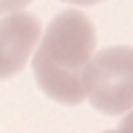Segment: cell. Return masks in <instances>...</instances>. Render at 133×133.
I'll return each mask as SVG.
<instances>
[{
  "label": "cell",
  "mask_w": 133,
  "mask_h": 133,
  "mask_svg": "<svg viewBox=\"0 0 133 133\" xmlns=\"http://www.w3.org/2000/svg\"><path fill=\"white\" fill-rule=\"evenodd\" d=\"M64 3H72V5H96L101 0H64Z\"/></svg>",
  "instance_id": "6"
},
{
  "label": "cell",
  "mask_w": 133,
  "mask_h": 133,
  "mask_svg": "<svg viewBox=\"0 0 133 133\" xmlns=\"http://www.w3.org/2000/svg\"><path fill=\"white\" fill-rule=\"evenodd\" d=\"M117 128L123 130V133H133V109H128V112H125V117L120 120Z\"/></svg>",
  "instance_id": "5"
},
{
  "label": "cell",
  "mask_w": 133,
  "mask_h": 133,
  "mask_svg": "<svg viewBox=\"0 0 133 133\" xmlns=\"http://www.w3.org/2000/svg\"><path fill=\"white\" fill-rule=\"evenodd\" d=\"M43 35L40 19L27 11H14L0 19V80L19 75L32 61Z\"/></svg>",
  "instance_id": "3"
},
{
  "label": "cell",
  "mask_w": 133,
  "mask_h": 133,
  "mask_svg": "<svg viewBox=\"0 0 133 133\" xmlns=\"http://www.w3.org/2000/svg\"><path fill=\"white\" fill-rule=\"evenodd\" d=\"M32 0H0V16L14 14V11H24Z\"/></svg>",
  "instance_id": "4"
},
{
  "label": "cell",
  "mask_w": 133,
  "mask_h": 133,
  "mask_svg": "<svg viewBox=\"0 0 133 133\" xmlns=\"http://www.w3.org/2000/svg\"><path fill=\"white\" fill-rule=\"evenodd\" d=\"M96 27L83 11L69 8L51 19L32 53L40 91L59 104L85 101V69L96 53Z\"/></svg>",
  "instance_id": "1"
},
{
  "label": "cell",
  "mask_w": 133,
  "mask_h": 133,
  "mask_svg": "<svg viewBox=\"0 0 133 133\" xmlns=\"http://www.w3.org/2000/svg\"><path fill=\"white\" fill-rule=\"evenodd\" d=\"M85 98L104 115L133 109V48L112 45L93 53L85 69Z\"/></svg>",
  "instance_id": "2"
}]
</instances>
